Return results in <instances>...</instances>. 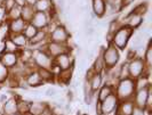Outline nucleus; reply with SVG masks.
<instances>
[{
    "instance_id": "20",
    "label": "nucleus",
    "mask_w": 152,
    "mask_h": 115,
    "mask_svg": "<svg viewBox=\"0 0 152 115\" xmlns=\"http://www.w3.org/2000/svg\"><path fill=\"white\" fill-rule=\"evenodd\" d=\"M151 38H149V43L145 47L144 55H143V61H144L146 72L150 74L151 72V65H152V46H151Z\"/></svg>"
},
{
    "instance_id": "39",
    "label": "nucleus",
    "mask_w": 152,
    "mask_h": 115,
    "mask_svg": "<svg viewBox=\"0 0 152 115\" xmlns=\"http://www.w3.org/2000/svg\"><path fill=\"white\" fill-rule=\"evenodd\" d=\"M7 22V10L0 5V26Z\"/></svg>"
},
{
    "instance_id": "29",
    "label": "nucleus",
    "mask_w": 152,
    "mask_h": 115,
    "mask_svg": "<svg viewBox=\"0 0 152 115\" xmlns=\"http://www.w3.org/2000/svg\"><path fill=\"white\" fill-rule=\"evenodd\" d=\"M30 104L31 101L18 98V100H17V113L21 115L28 113L30 111Z\"/></svg>"
},
{
    "instance_id": "50",
    "label": "nucleus",
    "mask_w": 152,
    "mask_h": 115,
    "mask_svg": "<svg viewBox=\"0 0 152 115\" xmlns=\"http://www.w3.org/2000/svg\"><path fill=\"white\" fill-rule=\"evenodd\" d=\"M12 115H21V114H18V113H15V114H12Z\"/></svg>"
},
{
    "instance_id": "25",
    "label": "nucleus",
    "mask_w": 152,
    "mask_h": 115,
    "mask_svg": "<svg viewBox=\"0 0 152 115\" xmlns=\"http://www.w3.org/2000/svg\"><path fill=\"white\" fill-rule=\"evenodd\" d=\"M103 49H104V48L102 47V48H101V53H99V55L96 57V59H95L94 64H93L91 69H93V72H94V73H103V72L107 69L105 64H104V61H103V57H102Z\"/></svg>"
},
{
    "instance_id": "35",
    "label": "nucleus",
    "mask_w": 152,
    "mask_h": 115,
    "mask_svg": "<svg viewBox=\"0 0 152 115\" xmlns=\"http://www.w3.org/2000/svg\"><path fill=\"white\" fill-rule=\"evenodd\" d=\"M9 69L0 61V83H5L9 77Z\"/></svg>"
},
{
    "instance_id": "14",
    "label": "nucleus",
    "mask_w": 152,
    "mask_h": 115,
    "mask_svg": "<svg viewBox=\"0 0 152 115\" xmlns=\"http://www.w3.org/2000/svg\"><path fill=\"white\" fill-rule=\"evenodd\" d=\"M26 22L23 21L22 18H17V20H12L7 22V30L8 34H20L23 33V31L26 26Z\"/></svg>"
},
{
    "instance_id": "23",
    "label": "nucleus",
    "mask_w": 152,
    "mask_h": 115,
    "mask_svg": "<svg viewBox=\"0 0 152 115\" xmlns=\"http://www.w3.org/2000/svg\"><path fill=\"white\" fill-rule=\"evenodd\" d=\"M88 81H89L91 90L94 92H97L99 89L102 87V85H103V77H102V73H94Z\"/></svg>"
},
{
    "instance_id": "34",
    "label": "nucleus",
    "mask_w": 152,
    "mask_h": 115,
    "mask_svg": "<svg viewBox=\"0 0 152 115\" xmlns=\"http://www.w3.org/2000/svg\"><path fill=\"white\" fill-rule=\"evenodd\" d=\"M121 26H122V23H120V22H119L117 18L112 20V21L109 23V27H107V34L113 35L114 32L118 30L119 27H121Z\"/></svg>"
},
{
    "instance_id": "22",
    "label": "nucleus",
    "mask_w": 152,
    "mask_h": 115,
    "mask_svg": "<svg viewBox=\"0 0 152 115\" xmlns=\"http://www.w3.org/2000/svg\"><path fill=\"white\" fill-rule=\"evenodd\" d=\"M34 14H36V9L33 6L25 5V6L21 7V18L23 21H25L26 23H30Z\"/></svg>"
},
{
    "instance_id": "11",
    "label": "nucleus",
    "mask_w": 152,
    "mask_h": 115,
    "mask_svg": "<svg viewBox=\"0 0 152 115\" xmlns=\"http://www.w3.org/2000/svg\"><path fill=\"white\" fill-rule=\"evenodd\" d=\"M30 23L34 25L38 30H47L50 24V16L47 13L36 12V14L33 15Z\"/></svg>"
},
{
    "instance_id": "27",
    "label": "nucleus",
    "mask_w": 152,
    "mask_h": 115,
    "mask_svg": "<svg viewBox=\"0 0 152 115\" xmlns=\"http://www.w3.org/2000/svg\"><path fill=\"white\" fill-rule=\"evenodd\" d=\"M37 72L38 74L40 75L41 80L45 82H50L54 80V72L50 71V69H42V67H37Z\"/></svg>"
},
{
    "instance_id": "15",
    "label": "nucleus",
    "mask_w": 152,
    "mask_h": 115,
    "mask_svg": "<svg viewBox=\"0 0 152 115\" xmlns=\"http://www.w3.org/2000/svg\"><path fill=\"white\" fill-rule=\"evenodd\" d=\"M134 103L133 100H121L118 104V107L114 111V115H132L134 111Z\"/></svg>"
},
{
    "instance_id": "2",
    "label": "nucleus",
    "mask_w": 152,
    "mask_h": 115,
    "mask_svg": "<svg viewBox=\"0 0 152 115\" xmlns=\"http://www.w3.org/2000/svg\"><path fill=\"white\" fill-rule=\"evenodd\" d=\"M134 34V30L130 29L127 25H122L121 27H119L118 30L113 33V37L111 40V45H113L118 50H125V48L127 47V43L130 40V38Z\"/></svg>"
},
{
    "instance_id": "51",
    "label": "nucleus",
    "mask_w": 152,
    "mask_h": 115,
    "mask_svg": "<svg viewBox=\"0 0 152 115\" xmlns=\"http://www.w3.org/2000/svg\"><path fill=\"white\" fill-rule=\"evenodd\" d=\"M56 115H63V114H56Z\"/></svg>"
},
{
    "instance_id": "38",
    "label": "nucleus",
    "mask_w": 152,
    "mask_h": 115,
    "mask_svg": "<svg viewBox=\"0 0 152 115\" xmlns=\"http://www.w3.org/2000/svg\"><path fill=\"white\" fill-rule=\"evenodd\" d=\"M0 5H1V6H2L4 8H5L7 12H9L12 8H14L16 6L15 0H2Z\"/></svg>"
},
{
    "instance_id": "49",
    "label": "nucleus",
    "mask_w": 152,
    "mask_h": 115,
    "mask_svg": "<svg viewBox=\"0 0 152 115\" xmlns=\"http://www.w3.org/2000/svg\"><path fill=\"white\" fill-rule=\"evenodd\" d=\"M23 115H32V114H31L30 112H28V113H25V114H23Z\"/></svg>"
},
{
    "instance_id": "47",
    "label": "nucleus",
    "mask_w": 152,
    "mask_h": 115,
    "mask_svg": "<svg viewBox=\"0 0 152 115\" xmlns=\"http://www.w3.org/2000/svg\"><path fill=\"white\" fill-rule=\"evenodd\" d=\"M64 109H65L66 112H71V106H70V104H65V105H64Z\"/></svg>"
},
{
    "instance_id": "18",
    "label": "nucleus",
    "mask_w": 152,
    "mask_h": 115,
    "mask_svg": "<svg viewBox=\"0 0 152 115\" xmlns=\"http://www.w3.org/2000/svg\"><path fill=\"white\" fill-rule=\"evenodd\" d=\"M91 8L93 13L97 18H101L107 14V4L105 0H91Z\"/></svg>"
},
{
    "instance_id": "28",
    "label": "nucleus",
    "mask_w": 152,
    "mask_h": 115,
    "mask_svg": "<svg viewBox=\"0 0 152 115\" xmlns=\"http://www.w3.org/2000/svg\"><path fill=\"white\" fill-rule=\"evenodd\" d=\"M148 10H149V4H148V1H144V2H140L138 5H136L130 13L136 14V15L144 16L148 13Z\"/></svg>"
},
{
    "instance_id": "48",
    "label": "nucleus",
    "mask_w": 152,
    "mask_h": 115,
    "mask_svg": "<svg viewBox=\"0 0 152 115\" xmlns=\"http://www.w3.org/2000/svg\"><path fill=\"white\" fill-rule=\"evenodd\" d=\"M0 115H2V106H1V103H0Z\"/></svg>"
},
{
    "instance_id": "31",
    "label": "nucleus",
    "mask_w": 152,
    "mask_h": 115,
    "mask_svg": "<svg viewBox=\"0 0 152 115\" xmlns=\"http://www.w3.org/2000/svg\"><path fill=\"white\" fill-rule=\"evenodd\" d=\"M2 51H6V53H18L20 49L18 47H16V45L10 40L9 38H7L4 42V50Z\"/></svg>"
},
{
    "instance_id": "12",
    "label": "nucleus",
    "mask_w": 152,
    "mask_h": 115,
    "mask_svg": "<svg viewBox=\"0 0 152 115\" xmlns=\"http://www.w3.org/2000/svg\"><path fill=\"white\" fill-rule=\"evenodd\" d=\"M33 7L36 9V12L47 13V14H49V16L56 14L55 5H54L53 0H37Z\"/></svg>"
},
{
    "instance_id": "5",
    "label": "nucleus",
    "mask_w": 152,
    "mask_h": 115,
    "mask_svg": "<svg viewBox=\"0 0 152 115\" xmlns=\"http://www.w3.org/2000/svg\"><path fill=\"white\" fill-rule=\"evenodd\" d=\"M151 85L148 83L144 87H141V88H137L134 96H133V103L135 105V107L142 108L145 109L146 107V104H148V100L151 97Z\"/></svg>"
},
{
    "instance_id": "7",
    "label": "nucleus",
    "mask_w": 152,
    "mask_h": 115,
    "mask_svg": "<svg viewBox=\"0 0 152 115\" xmlns=\"http://www.w3.org/2000/svg\"><path fill=\"white\" fill-rule=\"evenodd\" d=\"M70 37H71L70 32L62 24H57L53 30L48 32V41H53V42L68 43Z\"/></svg>"
},
{
    "instance_id": "10",
    "label": "nucleus",
    "mask_w": 152,
    "mask_h": 115,
    "mask_svg": "<svg viewBox=\"0 0 152 115\" xmlns=\"http://www.w3.org/2000/svg\"><path fill=\"white\" fill-rule=\"evenodd\" d=\"M54 63V69L57 67L60 71L63 69H68L73 67V58L70 55V53H65V54H61L53 58Z\"/></svg>"
},
{
    "instance_id": "26",
    "label": "nucleus",
    "mask_w": 152,
    "mask_h": 115,
    "mask_svg": "<svg viewBox=\"0 0 152 115\" xmlns=\"http://www.w3.org/2000/svg\"><path fill=\"white\" fill-rule=\"evenodd\" d=\"M8 38L10 39L16 45V47H18V48H23V47H26L29 45V40L25 38V35L23 33H20V34H8Z\"/></svg>"
},
{
    "instance_id": "6",
    "label": "nucleus",
    "mask_w": 152,
    "mask_h": 115,
    "mask_svg": "<svg viewBox=\"0 0 152 115\" xmlns=\"http://www.w3.org/2000/svg\"><path fill=\"white\" fill-rule=\"evenodd\" d=\"M32 61L37 67H42V69H50V71L54 69L53 58L45 50H39V49L32 50Z\"/></svg>"
},
{
    "instance_id": "16",
    "label": "nucleus",
    "mask_w": 152,
    "mask_h": 115,
    "mask_svg": "<svg viewBox=\"0 0 152 115\" xmlns=\"http://www.w3.org/2000/svg\"><path fill=\"white\" fill-rule=\"evenodd\" d=\"M25 82L26 85H29V88H37L39 85H44V81L41 80L40 75L38 74L37 72V69H32L31 72H29L26 75H25Z\"/></svg>"
},
{
    "instance_id": "46",
    "label": "nucleus",
    "mask_w": 152,
    "mask_h": 115,
    "mask_svg": "<svg viewBox=\"0 0 152 115\" xmlns=\"http://www.w3.org/2000/svg\"><path fill=\"white\" fill-rule=\"evenodd\" d=\"M37 0H26V5H31V6H34Z\"/></svg>"
},
{
    "instance_id": "37",
    "label": "nucleus",
    "mask_w": 152,
    "mask_h": 115,
    "mask_svg": "<svg viewBox=\"0 0 152 115\" xmlns=\"http://www.w3.org/2000/svg\"><path fill=\"white\" fill-rule=\"evenodd\" d=\"M143 37H144V33H142V32H138L136 35L134 37L133 42H132V46H133L134 49H135L136 47L140 46V45H142V43H143Z\"/></svg>"
},
{
    "instance_id": "1",
    "label": "nucleus",
    "mask_w": 152,
    "mask_h": 115,
    "mask_svg": "<svg viewBox=\"0 0 152 115\" xmlns=\"http://www.w3.org/2000/svg\"><path fill=\"white\" fill-rule=\"evenodd\" d=\"M136 80H133L130 77H126V79L119 80L117 82V85H114V95L117 96L119 101L129 100L133 99V96L136 91Z\"/></svg>"
},
{
    "instance_id": "17",
    "label": "nucleus",
    "mask_w": 152,
    "mask_h": 115,
    "mask_svg": "<svg viewBox=\"0 0 152 115\" xmlns=\"http://www.w3.org/2000/svg\"><path fill=\"white\" fill-rule=\"evenodd\" d=\"M17 100L18 97L8 98L2 105V115H12L17 113Z\"/></svg>"
},
{
    "instance_id": "44",
    "label": "nucleus",
    "mask_w": 152,
    "mask_h": 115,
    "mask_svg": "<svg viewBox=\"0 0 152 115\" xmlns=\"http://www.w3.org/2000/svg\"><path fill=\"white\" fill-rule=\"evenodd\" d=\"M15 4L18 7H23L26 5V0H15Z\"/></svg>"
},
{
    "instance_id": "42",
    "label": "nucleus",
    "mask_w": 152,
    "mask_h": 115,
    "mask_svg": "<svg viewBox=\"0 0 152 115\" xmlns=\"http://www.w3.org/2000/svg\"><path fill=\"white\" fill-rule=\"evenodd\" d=\"M40 115H56V114H54V111L50 108V106L48 105V107L46 108L45 111H44V112H42Z\"/></svg>"
},
{
    "instance_id": "24",
    "label": "nucleus",
    "mask_w": 152,
    "mask_h": 115,
    "mask_svg": "<svg viewBox=\"0 0 152 115\" xmlns=\"http://www.w3.org/2000/svg\"><path fill=\"white\" fill-rule=\"evenodd\" d=\"M47 107H48V104L46 101H31L29 112L32 115H40Z\"/></svg>"
},
{
    "instance_id": "3",
    "label": "nucleus",
    "mask_w": 152,
    "mask_h": 115,
    "mask_svg": "<svg viewBox=\"0 0 152 115\" xmlns=\"http://www.w3.org/2000/svg\"><path fill=\"white\" fill-rule=\"evenodd\" d=\"M128 63V73H129V77L133 80H138L141 77H149V73L146 72V67H145L144 61L142 57H134Z\"/></svg>"
},
{
    "instance_id": "45",
    "label": "nucleus",
    "mask_w": 152,
    "mask_h": 115,
    "mask_svg": "<svg viewBox=\"0 0 152 115\" xmlns=\"http://www.w3.org/2000/svg\"><path fill=\"white\" fill-rule=\"evenodd\" d=\"M7 99H8L7 95H0V103L1 104H4Z\"/></svg>"
},
{
    "instance_id": "43",
    "label": "nucleus",
    "mask_w": 152,
    "mask_h": 115,
    "mask_svg": "<svg viewBox=\"0 0 152 115\" xmlns=\"http://www.w3.org/2000/svg\"><path fill=\"white\" fill-rule=\"evenodd\" d=\"M73 98H75V92L72 91V90H69V91L66 92V99L71 103V101L73 100Z\"/></svg>"
},
{
    "instance_id": "40",
    "label": "nucleus",
    "mask_w": 152,
    "mask_h": 115,
    "mask_svg": "<svg viewBox=\"0 0 152 115\" xmlns=\"http://www.w3.org/2000/svg\"><path fill=\"white\" fill-rule=\"evenodd\" d=\"M45 95L46 96H48V97H55V96L57 95V90H56L55 88L49 87V88H47V89H46Z\"/></svg>"
},
{
    "instance_id": "36",
    "label": "nucleus",
    "mask_w": 152,
    "mask_h": 115,
    "mask_svg": "<svg viewBox=\"0 0 152 115\" xmlns=\"http://www.w3.org/2000/svg\"><path fill=\"white\" fill-rule=\"evenodd\" d=\"M126 77H129V73H128V63L125 61L122 63L119 67V80L121 79H126Z\"/></svg>"
},
{
    "instance_id": "8",
    "label": "nucleus",
    "mask_w": 152,
    "mask_h": 115,
    "mask_svg": "<svg viewBox=\"0 0 152 115\" xmlns=\"http://www.w3.org/2000/svg\"><path fill=\"white\" fill-rule=\"evenodd\" d=\"M102 57H103V61L105 64V67L111 69V67H114L118 64V61L120 59V53L113 45L109 43V46L103 49Z\"/></svg>"
},
{
    "instance_id": "30",
    "label": "nucleus",
    "mask_w": 152,
    "mask_h": 115,
    "mask_svg": "<svg viewBox=\"0 0 152 115\" xmlns=\"http://www.w3.org/2000/svg\"><path fill=\"white\" fill-rule=\"evenodd\" d=\"M72 69L73 67L68 69H63V71H60L58 72V80L62 83H69L70 80H71V77H72Z\"/></svg>"
},
{
    "instance_id": "21",
    "label": "nucleus",
    "mask_w": 152,
    "mask_h": 115,
    "mask_svg": "<svg viewBox=\"0 0 152 115\" xmlns=\"http://www.w3.org/2000/svg\"><path fill=\"white\" fill-rule=\"evenodd\" d=\"M114 92V87L111 85H109L105 82V85H102V87L99 89L97 91V101H102L103 99H105L107 96L112 95Z\"/></svg>"
},
{
    "instance_id": "19",
    "label": "nucleus",
    "mask_w": 152,
    "mask_h": 115,
    "mask_svg": "<svg viewBox=\"0 0 152 115\" xmlns=\"http://www.w3.org/2000/svg\"><path fill=\"white\" fill-rule=\"evenodd\" d=\"M47 41H48V31L38 30V32L36 33V35L29 40V45L33 47H40L42 45V42H47Z\"/></svg>"
},
{
    "instance_id": "13",
    "label": "nucleus",
    "mask_w": 152,
    "mask_h": 115,
    "mask_svg": "<svg viewBox=\"0 0 152 115\" xmlns=\"http://www.w3.org/2000/svg\"><path fill=\"white\" fill-rule=\"evenodd\" d=\"M0 61L8 69H12L20 61V54L18 53H6L1 51L0 54Z\"/></svg>"
},
{
    "instance_id": "9",
    "label": "nucleus",
    "mask_w": 152,
    "mask_h": 115,
    "mask_svg": "<svg viewBox=\"0 0 152 115\" xmlns=\"http://www.w3.org/2000/svg\"><path fill=\"white\" fill-rule=\"evenodd\" d=\"M45 51L52 58H54V57H56V56L61 54L70 53L71 49L69 48L68 43H58V42H53V41H47Z\"/></svg>"
},
{
    "instance_id": "32",
    "label": "nucleus",
    "mask_w": 152,
    "mask_h": 115,
    "mask_svg": "<svg viewBox=\"0 0 152 115\" xmlns=\"http://www.w3.org/2000/svg\"><path fill=\"white\" fill-rule=\"evenodd\" d=\"M37 32H38V29L34 25H32L31 23H28L26 26H25V29H24V31H23V34L25 35V38L28 39V40H30L31 38H33L36 35Z\"/></svg>"
},
{
    "instance_id": "41",
    "label": "nucleus",
    "mask_w": 152,
    "mask_h": 115,
    "mask_svg": "<svg viewBox=\"0 0 152 115\" xmlns=\"http://www.w3.org/2000/svg\"><path fill=\"white\" fill-rule=\"evenodd\" d=\"M145 109H142V108H138V107H134V111L132 115H145Z\"/></svg>"
},
{
    "instance_id": "4",
    "label": "nucleus",
    "mask_w": 152,
    "mask_h": 115,
    "mask_svg": "<svg viewBox=\"0 0 152 115\" xmlns=\"http://www.w3.org/2000/svg\"><path fill=\"white\" fill-rule=\"evenodd\" d=\"M119 104V99L117 98V96L112 95L107 96L105 99L102 101H97V107H96V112L99 115H111L114 113V111L118 107Z\"/></svg>"
},
{
    "instance_id": "33",
    "label": "nucleus",
    "mask_w": 152,
    "mask_h": 115,
    "mask_svg": "<svg viewBox=\"0 0 152 115\" xmlns=\"http://www.w3.org/2000/svg\"><path fill=\"white\" fill-rule=\"evenodd\" d=\"M17 18H21V7L15 6L9 12H7V22L12 20H17Z\"/></svg>"
}]
</instances>
